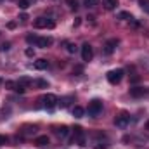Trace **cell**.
<instances>
[{"label": "cell", "mask_w": 149, "mask_h": 149, "mask_svg": "<svg viewBox=\"0 0 149 149\" xmlns=\"http://www.w3.org/2000/svg\"><path fill=\"white\" fill-rule=\"evenodd\" d=\"M42 102H43V106H45L47 109H52V108H56V106L59 104V99H57L54 94H47V95L42 97Z\"/></svg>", "instance_id": "cell-1"}, {"label": "cell", "mask_w": 149, "mask_h": 149, "mask_svg": "<svg viewBox=\"0 0 149 149\" xmlns=\"http://www.w3.org/2000/svg\"><path fill=\"white\" fill-rule=\"evenodd\" d=\"M102 111V102L99 99H94L90 104H88V114L90 116H99V113Z\"/></svg>", "instance_id": "cell-2"}, {"label": "cell", "mask_w": 149, "mask_h": 149, "mask_svg": "<svg viewBox=\"0 0 149 149\" xmlns=\"http://www.w3.org/2000/svg\"><path fill=\"white\" fill-rule=\"evenodd\" d=\"M106 76H108V81H109V83L116 85V83H120L121 78H123V70H113V71H109Z\"/></svg>", "instance_id": "cell-3"}, {"label": "cell", "mask_w": 149, "mask_h": 149, "mask_svg": "<svg viewBox=\"0 0 149 149\" xmlns=\"http://www.w3.org/2000/svg\"><path fill=\"white\" fill-rule=\"evenodd\" d=\"M92 57H94L92 45H90V43H83V45H81V59H83L85 63H88V61H92Z\"/></svg>", "instance_id": "cell-4"}, {"label": "cell", "mask_w": 149, "mask_h": 149, "mask_svg": "<svg viewBox=\"0 0 149 149\" xmlns=\"http://www.w3.org/2000/svg\"><path fill=\"white\" fill-rule=\"evenodd\" d=\"M128 123H130V114H127V113H121V114H118V116L114 118V125L120 127V128L128 127Z\"/></svg>", "instance_id": "cell-5"}, {"label": "cell", "mask_w": 149, "mask_h": 149, "mask_svg": "<svg viewBox=\"0 0 149 149\" xmlns=\"http://www.w3.org/2000/svg\"><path fill=\"white\" fill-rule=\"evenodd\" d=\"M33 24H35V28H54L56 26V23L49 17H37Z\"/></svg>", "instance_id": "cell-6"}, {"label": "cell", "mask_w": 149, "mask_h": 149, "mask_svg": "<svg viewBox=\"0 0 149 149\" xmlns=\"http://www.w3.org/2000/svg\"><path fill=\"white\" fill-rule=\"evenodd\" d=\"M50 45H52V38L50 37H38L37 47H40V49H47V47H50Z\"/></svg>", "instance_id": "cell-7"}, {"label": "cell", "mask_w": 149, "mask_h": 149, "mask_svg": "<svg viewBox=\"0 0 149 149\" xmlns=\"http://www.w3.org/2000/svg\"><path fill=\"white\" fill-rule=\"evenodd\" d=\"M116 45H118V40H116V38L108 40L106 45H104V54H113V50L116 49Z\"/></svg>", "instance_id": "cell-8"}, {"label": "cell", "mask_w": 149, "mask_h": 149, "mask_svg": "<svg viewBox=\"0 0 149 149\" xmlns=\"http://www.w3.org/2000/svg\"><path fill=\"white\" fill-rule=\"evenodd\" d=\"M146 94V88H142V87H134V88H130V95L132 97H142Z\"/></svg>", "instance_id": "cell-9"}, {"label": "cell", "mask_w": 149, "mask_h": 149, "mask_svg": "<svg viewBox=\"0 0 149 149\" xmlns=\"http://www.w3.org/2000/svg\"><path fill=\"white\" fill-rule=\"evenodd\" d=\"M37 70H47L49 68V61L47 59H38V61H35V64H33Z\"/></svg>", "instance_id": "cell-10"}, {"label": "cell", "mask_w": 149, "mask_h": 149, "mask_svg": "<svg viewBox=\"0 0 149 149\" xmlns=\"http://www.w3.org/2000/svg\"><path fill=\"white\" fill-rule=\"evenodd\" d=\"M56 134H57L61 139H64V137H68L70 130H68V127H64V125H63V127H57V128H56Z\"/></svg>", "instance_id": "cell-11"}, {"label": "cell", "mask_w": 149, "mask_h": 149, "mask_svg": "<svg viewBox=\"0 0 149 149\" xmlns=\"http://www.w3.org/2000/svg\"><path fill=\"white\" fill-rule=\"evenodd\" d=\"M35 144H37V146H40V148L47 146V144H49V137H47V135H40V137H37V139H35Z\"/></svg>", "instance_id": "cell-12"}, {"label": "cell", "mask_w": 149, "mask_h": 149, "mask_svg": "<svg viewBox=\"0 0 149 149\" xmlns=\"http://www.w3.org/2000/svg\"><path fill=\"white\" fill-rule=\"evenodd\" d=\"M102 3H104V7H106L108 10H113V9L118 5V0H102Z\"/></svg>", "instance_id": "cell-13"}, {"label": "cell", "mask_w": 149, "mask_h": 149, "mask_svg": "<svg viewBox=\"0 0 149 149\" xmlns=\"http://www.w3.org/2000/svg\"><path fill=\"white\" fill-rule=\"evenodd\" d=\"M83 114H85V109H83V108H80V106H74L73 108V116L74 118H83Z\"/></svg>", "instance_id": "cell-14"}, {"label": "cell", "mask_w": 149, "mask_h": 149, "mask_svg": "<svg viewBox=\"0 0 149 149\" xmlns=\"http://www.w3.org/2000/svg\"><path fill=\"white\" fill-rule=\"evenodd\" d=\"M118 19L130 21V19H134V17H132V14H130V12H125V10H123V12H118Z\"/></svg>", "instance_id": "cell-15"}, {"label": "cell", "mask_w": 149, "mask_h": 149, "mask_svg": "<svg viewBox=\"0 0 149 149\" xmlns=\"http://www.w3.org/2000/svg\"><path fill=\"white\" fill-rule=\"evenodd\" d=\"M23 132H24V135H31V134L37 132V125H33V127H31V125H26Z\"/></svg>", "instance_id": "cell-16"}, {"label": "cell", "mask_w": 149, "mask_h": 149, "mask_svg": "<svg viewBox=\"0 0 149 149\" xmlns=\"http://www.w3.org/2000/svg\"><path fill=\"white\" fill-rule=\"evenodd\" d=\"M71 101H73V97H64V99H61V101H59V106H61V108H68Z\"/></svg>", "instance_id": "cell-17"}, {"label": "cell", "mask_w": 149, "mask_h": 149, "mask_svg": "<svg viewBox=\"0 0 149 149\" xmlns=\"http://www.w3.org/2000/svg\"><path fill=\"white\" fill-rule=\"evenodd\" d=\"M17 83H21V85H30V83H33V80L31 78H28V76H23V78H19V81Z\"/></svg>", "instance_id": "cell-18"}, {"label": "cell", "mask_w": 149, "mask_h": 149, "mask_svg": "<svg viewBox=\"0 0 149 149\" xmlns=\"http://www.w3.org/2000/svg\"><path fill=\"white\" fill-rule=\"evenodd\" d=\"M16 87H17V81H5V88H9V90H16Z\"/></svg>", "instance_id": "cell-19"}, {"label": "cell", "mask_w": 149, "mask_h": 149, "mask_svg": "<svg viewBox=\"0 0 149 149\" xmlns=\"http://www.w3.org/2000/svg\"><path fill=\"white\" fill-rule=\"evenodd\" d=\"M17 5L24 10V9H28V7H30V0H19V2H17Z\"/></svg>", "instance_id": "cell-20"}, {"label": "cell", "mask_w": 149, "mask_h": 149, "mask_svg": "<svg viewBox=\"0 0 149 149\" xmlns=\"http://www.w3.org/2000/svg\"><path fill=\"white\" fill-rule=\"evenodd\" d=\"M66 2H68V5H70L71 10H76V9H78V2H76V0H66Z\"/></svg>", "instance_id": "cell-21"}, {"label": "cell", "mask_w": 149, "mask_h": 149, "mask_svg": "<svg viewBox=\"0 0 149 149\" xmlns=\"http://www.w3.org/2000/svg\"><path fill=\"white\" fill-rule=\"evenodd\" d=\"M99 3V0H85V7H95Z\"/></svg>", "instance_id": "cell-22"}, {"label": "cell", "mask_w": 149, "mask_h": 149, "mask_svg": "<svg viewBox=\"0 0 149 149\" xmlns=\"http://www.w3.org/2000/svg\"><path fill=\"white\" fill-rule=\"evenodd\" d=\"M37 40H38L37 35H28V37H26V42H28V43H37Z\"/></svg>", "instance_id": "cell-23"}, {"label": "cell", "mask_w": 149, "mask_h": 149, "mask_svg": "<svg viewBox=\"0 0 149 149\" xmlns=\"http://www.w3.org/2000/svg\"><path fill=\"white\" fill-rule=\"evenodd\" d=\"M35 83H37L38 87H42V88H47V87H49V83H47L45 80H37Z\"/></svg>", "instance_id": "cell-24"}, {"label": "cell", "mask_w": 149, "mask_h": 149, "mask_svg": "<svg viewBox=\"0 0 149 149\" xmlns=\"http://www.w3.org/2000/svg\"><path fill=\"white\" fill-rule=\"evenodd\" d=\"M139 3H141L142 9H146V10L149 9V0H139Z\"/></svg>", "instance_id": "cell-25"}, {"label": "cell", "mask_w": 149, "mask_h": 149, "mask_svg": "<svg viewBox=\"0 0 149 149\" xmlns=\"http://www.w3.org/2000/svg\"><path fill=\"white\" fill-rule=\"evenodd\" d=\"M68 52H70V54H74V52H76V45H74V43H68Z\"/></svg>", "instance_id": "cell-26"}, {"label": "cell", "mask_w": 149, "mask_h": 149, "mask_svg": "<svg viewBox=\"0 0 149 149\" xmlns=\"http://www.w3.org/2000/svg\"><path fill=\"white\" fill-rule=\"evenodd\" d=\"M24 85H21V83H17V87H16V92H19V94H24Z\"/></svg>", "instance_id": "cell-27"}, {"label": "cell", "mask_w": 149, "mask_h": 149, "mask_svg": "<svg viewBox=\"0 0 149 149\" xmlns=\"http://www.w3.org/2000/svg\"><path fill=\"white\" fill-rule=\"evenodd\" d=\"M9 49H10V43L9 42H5V43L0 45V50H9Z\"/></svg>", "instance_id": "cell-28"}, {"label": "cell", "mask_w": 149, "mask_h": 149, "mask_svg": "<svg viewBox=\"0 0 149 149\" xmlns=\"http://www.w3.org/2000/svg\"><path fill=\"white\" fill-rule=\"evenodd\" d=\"M7 144V137L5 135H0V146H5Z\"/></svg>", "instance_id": "cell-29"}, {"label": "cell", "mask_w": 149, "mask_h": 149, "mask_svg": "<svg viewBox=\"0 0 149 149\" xmlns=\"http://www.w3.org/2000/svg\"><path fill=\"white\" fill-rule=\"evenodd\" d=\"M33 54H35L33 49H26V56H28V57H33Z\"/></svg>", "instance_id": "cell-30"}, {"label": "cell", "mask_w": 149, "mask_h": 149, "mask_svg": "<svg viewBox=\"0 0 149 149\" xmlns=\"http://www.w3.org/2000/svg\"><path fill=\"white\" fill-rule=\"evenodd\" d=\"M19 19L24 23V21H28V16H26V14H21V16H19Z\"/></svg>", "instance_id": "cell-31"}, {"label": "cell", "mask_w": 149, "mask_h": 149, "mask_svg": "<svg viewBox=\"0 0 149 149\" xmlns=\"http://www.w3.org/2000/svg\"><path fill=\"white\" fill-rule=\"evenodd\" d=\"M7 28H10V30H12V28H16V23H14V21H10V23L7 24Z\"/></svg>", "instance_id": "cell-32"}, {"label": "cell", "mask_w": 149, "mask_h": 149, "mask_svg": "<svg viewBox=\"0 0 149 149\" xmlns=\"http://www.w3.org/2000/svg\"><path fill=\"white\" fill-rule=\"evenodd\" d=\"M139 80H141V78H139V76H137V74H135V76H132V83H137V81H139Z\"/></svg>", "instance_id": "cell-33"}, {"label": "cell", "mask_w": 149, "mask_h": 149, "mask_svg": "<svg viewBox=\"0 0 149 149\" xmlns=\"http://www.w3.org/2000/svg\"><path fill=\"white\" fill-rule=\"evenodd\" d=\"M95 149H106V146H95Z\"/></svg>", "instance_id": "cell-34"}, {"label": "cell", "mask_w": 149, "mask_h": 149, "mask_svg": "<svg viewBox=\"0 0 149 149\" xmlns=\"http://www.w3.org/2000/svg\"><path fill=\"white\" fill-rule=\"evenodd\" d=\"M146 130H148V132H149V120H148V121H146Z\"/></svg>", "instance_id": "cell-35"}]
</instances>
